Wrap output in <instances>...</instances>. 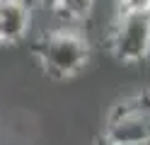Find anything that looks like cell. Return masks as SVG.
Segmentation results:
<instances>
[{"mask_svg": "<svg viewBox=\"0 0 150 145\" xmlns=\"http://www.w3.org/2000/svg\"><path fill=\"white\" fill-rule=\"evenodd\" d=\"M109 46L121 63H140L150 56V12H119L109 29Z\"/></svg>", "mask_w": 150, "mask_h": 145, "instance_id": "cell-2", "label": "cell"}, {"mask_svg": "<svg viewBox=\"0 0 150 145\" xmlns=\"http://www.w3.org/2000/svg\"><path fill=\"white\" fill-rule=\"evenodd\" d=\"M150 140V111L133 106L126 97L109 111L104 126V143L109 145H136Z\"/></svg>", "mask_w": 150, "mask_h": 145, "instance_id": "cell-3", "label": "cell"}, {"mask_svg": "<svg viewBox=\"0 0 150 145\" xmlns=\"http://www.w3.org/2000/svg\"><path fill=\"white\" fill-rule=\"evenodd\" d=\"M102 145H109V143H104V140H102ZM136 145H150V140H148V143H136Z\"/></svg>", "mask_w": 150, "mask_h": 145, "instance_id": "cell-8", "label": "cell"}, {"mask_svg": "<svg viewBox=\"0 0 150 145\" xmlns=\"http://www.w3.org/2000/svg\"><path fill=\"white\" fill-rule=\"evenodd\" d=\"M95 10V0H61V7L53 15H58L65 22H82Z\"/></svg>", "mask_w": 150, "mask_h": 145, "instance_id": "cell-5", "label": "cell"}, {"mask_svg": "<svg viewBox=\"0 0 150 145\" xmlns=\"http://www.w3.org/2000/svg\"><path fill=\"white\" fill-rule=\"evenodd\" d=\"M34 56L39 58L44 73L53 80H68L85 70L90 61V44L75 29L58 27L44 34L34 46Z\"/></svg>", "mask_w": 150, "mask_h": 145, "instance_id": "cell-1", "label": "cell"}, {"mask_svg": "<svg viewBox=\"0 0 150 145\" xmlns=\"http://www.w3.org/2000/svg\"><path fill=\"white\" fill-rule=\"evenodd\" d=\"M121 12H150L148 0H119Z\"/></svg>", "mask_w": 150, "mask_h": 145, "instance_id": "cell-6", "label": "cell"}, {"mask_svg": "<svg viewBox=\"0 0 150 145\" xmlns=\"http://www.w3.org/2000/svg\"><path fill=\"white\" fill-rule=\"evenodd\" d=\"M148 7H150V0H148Z\"/></svg>", "mask_w": 150, "mask_h": 145, "instance_id": "cell-9", "label": "cell"}, {"mask_svg": "<svg viewBox=\"0 0 150 145\" xmlns=\"http://www.w3.org/2000/svg\"><path fill=\"white\" fill-rule=\"evenodd\" d=\"M32 27V10L24 0H0V44H17Z\"/></svg>", "mask_w": 150, "mask_h": 145, "instance_id": "cell-4", "label": "cell"}, {"mask_svg": "<svg viewBox=\"0 0 150 145\" xmlns=\"http://www.w3.org/2000/svg\"><path fill=\"white\" fill-rule=\"evenodd\" d=\"M36 5H39L44 12L51 15V12H56V10L61 7V0H36Z\"/></svg>", "mask_w": 150, "mask_h": 145, "instance_id": "cell-7", "label": "cell"}]
</instances>
